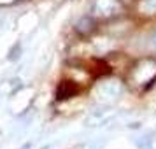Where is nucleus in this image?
Returning <instances> with one entry per match:
<instances>
[{
	"mask_svg": "<svg viewBox=\"0 0 156 149\" xmlns=\"http://www.w3.org/2000/svg\"><path fill=\"white\" fill-rule=\"evenodd\" d=\"M139 7H140L142 14H154L156 12V0H142Z\"/></svg>",
	"mask_w": 156,
	"mask_h": 149,
	"instance_id": "obj_1",
	"label": "nucleus"
}]
</instances>
